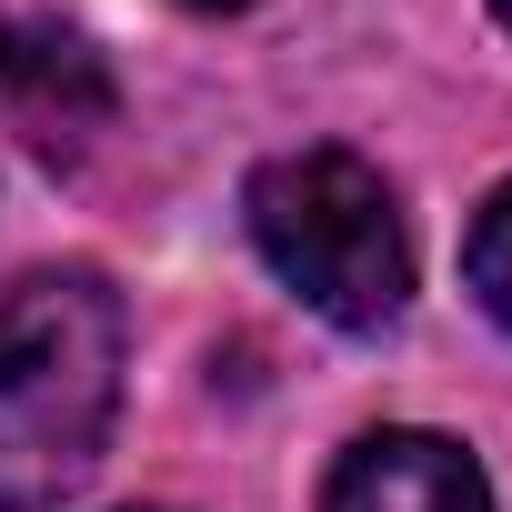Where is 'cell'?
Masks as SVG:
<instances>
[{"label":"cell","instance_id":"1","mask_svg":"<svg viewBox=\"0 0 512 512\" xmlns=\"http://www.w3.org/2000/svg\"><path fill=\"white\" fill-rule=\"evenodd\" d=\"M121 412V302L101 272H31L0 302V512L61 502Z\"/></svg>","mask_w":512,"mask_h":512},{"label":"cell","instance_id":"2","mask_svg":"<svg viewBox=\"0 0 512 512\" xmlns=\"http://www.w3.org/2000/svg\"><path fill=\"white\" fill-rule=\"evenodd\" d=\"M262 262L342 332H382L412 302V241L392 211V181L362 151H282L241 191Z\"/></svg>","mask_w":512,"mask_h":512},{"label":"cell","instance_id":"3","mask_svg":"<svg viewBox=\"0 0 512 512\" xmlns=\"http://www.w3.org/2000/svg\"><path fill=\"white\" fill-rule=\"evenodd\" d=\"M322 512H492V482L442 432H362L332 462Z\"/></svg>","mask_w":512,"mask_h":512},{"label":"cell","instance_id":"4","mask_svg":"<svg viewBox=\"0 0 512 512\" xmlns=\"http://www.w3.org/2000/svg\"><path fill=\"white\" fill-rule=\"evenodd\" d=\"M462 272H472V292H482V312L512 332V181L482 201V221H472V241H462Z\"/></svg>","mask_w":512,"mask_h":512},{"label":"cell","instance_id":"5","mask_svg":"<svg viewBox=\"0 0 512 512\" xmlns=\"http://www.w3.org/2000/svg\"><path fill=\"white\" fill-rule=\"evenodd\" d=\"M61 81H81V91H101V81H91V61H81L71 41H21L11 21H0V91H41V101H51Z\"/></svg>","mask_w":512,"mask_h":512},{"label":"cell","instance_id":"6","mask_svg":"<svg viewBox=\"0 0 512 512\" xmlns=\"http://www.w3.org/2000/svg\"><path fill=\"white\" fill-rule=\"evenodd\" d=\"M181 11H251V0H181Z\"/></svg>","mask_w":512,"mask_h":512},{"label":"cell","instance_id":"7","mask_svg":"<svg viewBox=\"0 0 512 512\" xmlns=\"http://www.w3.org/2000/svg\"><path fill=\"white\" fill-rule=\"evenodd\" d=\"M492 11H502V21H512V0H492Z\"/></svg>","mask_w":512,"mask_h":512}]
</instances>
